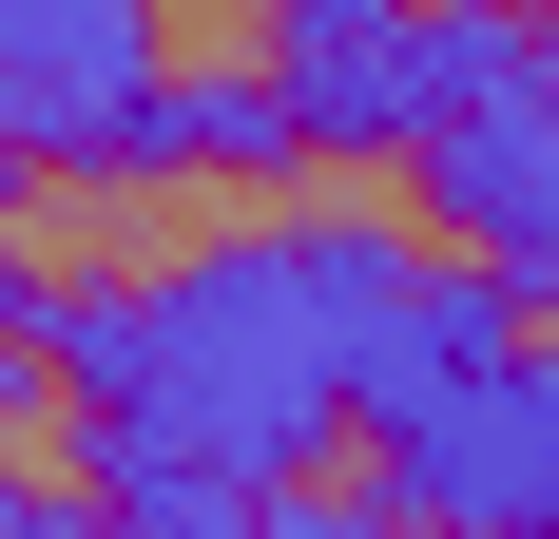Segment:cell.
Instances as JSON below:
<instances>
[{
    "label": "cell",
    "mask_w": 559,
    "mask_h": 539,
    "mask_svg": "<svg viewBox=\"0 0 559 539\" xmlns=\"http://www.w3.org/2000/svg\"><path fill=\"white\" fill-rule=\"evenodd\" d=\"M521 58H540V0H271V77L309 155H425Z\"/></svg>",
    "instance_id": "cell-2"
},
{
    "label": "cell",
    "mask_w": 559,
    "mask_h": 539,
    "mask_svg": "<svg viewBox=\"0 0 559 539\" xmlns=\"http://www.w3.org/2000/svg\"><path fill=\"white\" fill-rule=\"evenodd\" d=\"M540 97H559V20H540Z\"/></svg>",
    "instance_id": "cell-10"
},
{
    "label": "cell",
    "mask_w": 559,
    "mask_h": 539,
    "mask_svg": "<svg viewBox=\"0 0 559 539\" xmlns=\"http://www.w3.org/2000/svg\"><path fill=\"white\" fill-rule=\"evenodd\" d=\"M386 501H425L444 539H559V327H502L463 385L386 405Z\"/></svg>",
    "instance_id": "cell-3"
},
{
    "label": "cell",
    "mask_w": 559,
    "mask_h": 539,
    "mask_svg": "<svg viewBox=\"0 0 559 539\" xmlns=\"http://www.w3.org/2000/svg\"><path fill=\"white\" fill-rule=\"evenodd\" d=\"M97 520V501H58V482H20V463H0V539H78Z\"/></svg>",
    "instance_id": "cell-8"
},
{
    "label": "cell",
    "mask_w": 559,
    "mask_h": 539,
    "mask_svg": "<svg viewBox=\"0 0 559 539\" xmlns=\"http://www.w3.org/2000/svg\"><path fill=\"white\" fill-rule=\"evenodd\" d=\"M425 213H444L463 251L502 270L521 309H559V97H540V58H521L502 97H463L444 135H425Z\"/></svg>",
    "instance_id": "cell-4"
},
{
    "label": "cell",
    "mask_w": 559,
    "mask_h": 539,
    "mask_svg": "<svg viewBox=\"0 0 559 539\" xmlns=\"http://www.w3.org/2000/svg\"><path fill=\"white\" fill-rule=\"evenodd\" d=\"M20 385H39V367H20V347H0V405H20Z\"/></svg>",
    "instance_id": "cell-9"
},
{
    "label": "cell",
    "mask_w": 559,
    "mask_h": 539,
    "mask_svg": "<svg viewBox=\"0 0 559 539\" xmlns=\"http://www.w3.org/2000/svg\"><path fill=\"white\" fill-rule=\"evenodd\" d=\"M251 539H444V520H425V501H386V482H367V501H329V482H271V501H251Z\"/></svg>",
    "instance_id": "cell-7"
},
{
    "label": "cell",
    "mask_w": 559,
    "mask_h": 539,
    "mask_svg": "<svg viewBox=\"0 0 559 539\" xmlns=\"http://www.w3.org/2000/svg\"><path fill=\"white\" fill-rule=\"evenodd\" d=\"M135 97H155V0H0V135L20 155L97 173Z\"/></svg>",
    "instance_id": "cell-5"
},
{
    "label": "cell",
    "mask_w": 559,
    "mask_h": 539,
    "mask_svg": "<svg viewBox=\"0 0 559 539\" xmlns=\"http://www.w3.org/2000/svg\"><path fill=\"white\" fill-rule=\"evenodd\" d=\"M271 155H309L289 135V77H155L97 173H271Z\"/></svg>",
    "instance_id": "cell-6"
},
{
    "label": "cell",
    "mask_w": 559,
    "mask_h": 539,
    "mask_svg": "<svg viewBox=\"0 0 559 539\" xmlns=\"http://www.w3.org/2000/svg\"><path fill=\"white\" fill-rule=\"evenodd\" d=\"M425 289L386 213H289V231H213V251L135 270V289H78V270L0 251V347L39 385H78L97 463H213V482H309L347 424H367V347Z\"/></svg>",
    "instance_id": "cell-1"
}]
</instances>
